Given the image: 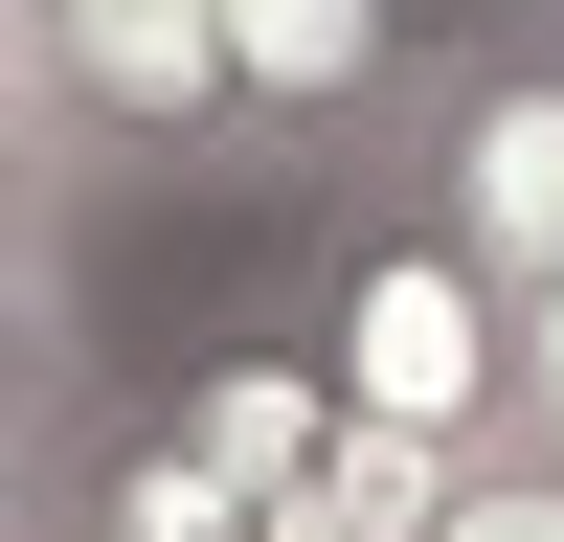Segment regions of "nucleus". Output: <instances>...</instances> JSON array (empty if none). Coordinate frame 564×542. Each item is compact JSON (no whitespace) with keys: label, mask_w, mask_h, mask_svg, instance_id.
<instances>
[{"label":"nucleus","mask_w":564,"mask_h":542,"mask_svg":"<svg viewBox=\"0 0 564 542\" xmlns=\"http://www.w3.org/2000/svg\"><path fill=\"white\" fill-rule=\"evenodd\" d=\"M520 271H475L406 181H339V226H316V361L361 384V430L406 452H497L520 430Z\"/></svg>","instance_id":"1"},{"label":"nucleus","mask_w":564,"mask_h":542,"mask_svg":"<svg viewBox=\"0 0 564 542\" xmlns=\"http://www.w3.org/2000/svg\"><path fill=\"white\" fill-rule=\"evenodd\" d=\"M0 113L68 204L135 181H249V68H226V0H68V23H0Z\"/></svg>","instance_id":"2"},{"label":"nucleus","mask_w":564,"mask_h":542,"mask_svg":"<svg viewBox=\"0 0 564 542\" xmlns=\"http://www.w3.org/2000/svg\"><path fill=\"white\" fill-rule=\"evenodd\" d=\"M475 0H226V68H249V181H384L406 113L452 90Z\"/></svg>","instance_id":"3"},{"label":"nucleus","mask_w":564,"mask_h":542,"mask_svg":"<svg viewBox=\"0 0 564 542\" xmlns=\"http://www.w3.org/2000/svg\"><path fill=\"white\" fill-rule=\"evenodd\" d=\"M384 181H406L475 271L564 294V23H475V45H452V90L406 113V159H384Z\"/></svg>","instance_id":"4"},{"label":"nucleus","mask_w":564,"mask_h":542,"mask_svg":"<svg viewBox=\"0 0 564 542\" xmlns=\"http://www.w3.org/2000/svg\"><path fill=\"white\" fill-rule=\"evenodd\" d=\"M23 542H271V497L181 430V384L68 361V384L23 406Z\"/></svg>","instance_id":"5"},{"label":"nucleus","mask_w":564,"mask_h":542,"mask_svg":"<svg viewBox=\"0 0 564 542\" xmlns=\"http://www.w3.org/2000/svg\"><path fill=\"white\" fill-rule=\"evenodd\" d=\"M181 430H204L226 475L294 520V497H339V452H361V384L316 361V316H271V339H204V361H181Z\"/></svg>","instance_id":"6"},{"label":"nucleus","mask_w":564,"mask_h":542,"mask_svg":"<svg viewBox=\"0 0 564 542\" xmlns=\"http://www.w3.org/2000/svg\"><path fill=\"white\" fill-rule=\"evenodd\" d=\"M430 542H564V452H542V430H497L475 475H452V520H430Z\"/></svg>","instance_id":"7"},{"label":"nucleus","mask_w":564,"mask_h":542,"mask_svg":"<svg viewBox=\"0 0 564 542\" xmlns=\"http://www.w3.org/2000/svg\"><path fill=\"white\" fill-rule=\"evenodd\" d=\"M520 430H542V452H564V294H542V316H520Z\"/></svg>","instance_id":"8"},{"label":"nucleus","mask_w":564,"mask_h":542,"mask_svg":"<svg viewBox=\"0 0 564 542\" xmlns=\"http://www.w3.org/2000/svg\"><path fill=\"white\" fill-rule=\"evenodd\" d=\"M0 23H68V0H0Z\"/></svg>","instance_id":"9"}]
</instances>
